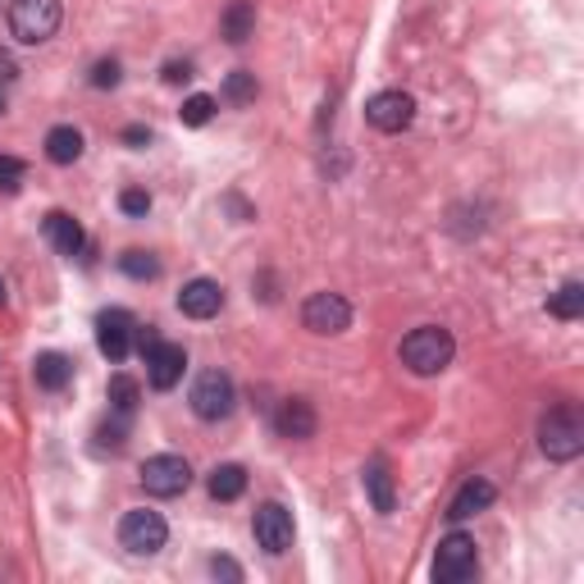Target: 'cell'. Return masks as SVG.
I'll return each mask as SVG.
<instances>
[{"mask_svg":"<svg viewBox=\"0 0 584 584\" xmlns=\"http://www.w3.org/2000/svg\"><path fill=\"white\" fill-rule=\"evenodd\" d=\"M453 356H457V343H453V333L448 329H438V324H421V329H411L406 339H402V366L411 375H443L453 366Z\"/></svg>","mask_w":584,"mask_h":584,"instance_id":"6da1fadb","label":"cell"},{"mask_svg":"<svg viewBox=\"0 0 584 584\" xmlns=\"http://www.w3.org/2000/svg\"><path fill=\"white\" fill-rule=\"evenodd\" d=\"M147 379H151V388H160V393H170V388L183 379V370H187V352L179 347V343H156L147 356Z\"/></svg>","mask_w":584,"mask_h":584,"instance_id":"7c38bea8","label":"cell"},{"mask_svg":"<svg viewBox=\"0 0 584 584\" xmlns=\"http://www.w3.org/2000/svg\"><path fill=\"white\" fill-rule=\"evenodd\" d=\"M238 402V388L225 370H202L197 383H192V411L202 415V421H225Z\"/></svg>","mask_w":584,"mask_h":584,"instance_id":"8992f818","label":"cell"},{"mask_svg":"<svg viewBox=\"0 0 584 584\" xmlns=\"http://www.w3.org/2000/svg\"><path fill=\"white\" fill-rule=\"evenodd\" d=\"M548 311L558 316V320H580L584 316V284H575V279L562 284L558 293L548 297Z\"/></svg>","mask_w":584,"mask_h":584,"instance_id":"7402d4cb","label":"cell"},{"mask_svg":"<svg viewBox=\"0 0 584 584\" xmlns=\"http://www.w3.org/2000/svg\"><path fill=\"white\" fill-rule=\"evenodd\" d=\"M179 311L192 316V320H215L225 311V288L215 279H192L183 293H179Z\"/></svg>","mask_w":584,"mask_h":584,"instance_id":"4fadbf2b","label":"cell"},{"mask_svg":"<svg viewBox=\"0 0 584 584\" xmlns=\"http://www.w3.org/2000/svg\"><path fill=\"white\" fill-rule=\"evenodd\" d=\"M119 543L133 552V558H156V552L170 543V520L151 507H137V512H124L119 520Z\"/></svg>","mask_w":584,"mask_h":584,"instance_id":"277c9868","label":"cell"},{"mask_svg":"<svg viewBox=\"0 0 584 584\" xmlns=\"http://www.w3.org/2000/svg\"><path fill=\"white\" fill-rule=\"evenodd\" d=\"M256 73H247V69H233L229 78H225V101L229 105H252L256 101Z\"/></svg>","mask_w":584,"mask_h":584,"instance_id":"4316f807","label":"cell"},{"mask_svg":"<svg viewBox=\"0 0 584 584\" xmlns=\"http://www.w3.org/2000/svg\"><path fill=\"white\" fill-rule=\"evenodd\" d=\"M206 489H210L215 503H238V497L247 493V470L233 466V461L215 466V470H210V480H206Z\"/></svg>","mask_w":584,"mask_h":584,"instance_id":"ffe728a7","label":"cell"},{"mask_svg":"<svg viewBox=\"0 0 584 584\" xmlns=\"http://www.w3.org/2000/svg\"><path fill=\"white\" fill-rule=\"evenodd\" d=\"M124 142L128 147H147L151 142V128H124Z\"/></svg>","mask_w":584,"mask_h":584,"instance_id":"d6a6232c","label":"cell"},{"mask_svg":"<svg viewBox=\"0 0 584 584\" xmlns=\"http://www.w3.org/2000/svg\"><path fill=\"white\" fill-rule=\"evenodd\" d=\"M219 33H225V42L242 46L256 33V0H233V5L225 10V19H219Z\"/></svg>","mask_w":584,"mask_h":584,"instance_id":"d6986e66","label":"cell"},{"mask_svg":"<svg viewBox=\"0 0 584 584\" xmlns=\"http://www.w3.org/2000/svg\"><path fill=\"white\" fill-rule=\"evenodd\" d=\"M210 575H225V580H242V566H238V562H229V558H215V562H210Z\"/></svg>","mask_w":584,"mask_h":584,"instance_id":"1f68e13d","label":"cell"},{"mask_svg":"<svg viewBox=\"0 0 584 584\" xmlns=\"http://www.w3.org/2000/svg\"><path fill=\"white\" fill-rule=\"evenodd\" d=\"M493 497H497V489H493L489 480H466V484L457 489V497L448 503V520H453V525L470 520L476 512H484V507L493 503Z\"/></svg>","mask_w":584,"mask_h":584,"instance_id":"2e32d148","label":"cell"},{"mask_svg":"<svg viewBox=\"0 0 584 584\" xmlns=\"http://www.w3.org/2000/svg\"><path fill=\"white\" fill-rule=\"evenodd\" d=\"M215 110H219V101H215V96H206V92H197V96H187V101H183L179 119H183L187 128H206V124L215 119Z\"/></svg>","mask_w":584,"mask_h":584,"instance_id":"484cf974","label":"cell"},{"mask_svg":"<svg viewBox=\"0 0 584 584\" xmlns=\"http://www.w3.org/2000/svg\"><path fill=\"white\" fill-rule=\"evenodd\" d=\"M0 115H5V96H0Z\"/></svg>","mask_w":584,"mask_h":584,"instance_id":"d590c367","label":"cell"},{"mask_svg":"<svg viewBox=\"0 0 584 584\" xmlns=\"http://www.w3.org/2000/svg\"><path fill=\"white\" fill-rule=\"evenodd\" d=\"M187 78H192L187 60H170V65H164V82H174V88H179V82H187Z\"/></svg>","mask_w":584,"mask_h":584,"instance_id":"4dcf8cb0","label":"cell"},{"mask_svg":"<svg viewBox=\"0 0 584 584\" xmlns=\"http://www.w3.org/2000/svg\"><path fill=\"white\" fill-rule=\"evenodd\" d=\"M252 535L256 543L270 552V558H284V552L293 548V512L284 503H261L256 516H252Z\"/></svg>","mask_w":584,"mask_h":584,"instance_id":"9c48e42d","label":"cell"},{"mask_svg":"<svg viewBox=\"0 0 584 584\" xmlns=\"http://www.w3.org/2000/svg\"><path fill=\"white\" fill-rule=\"evenodd\" d=\"M42 233H46V242H50L60 256H78L82 247H88V233H82V225H78L69 210H50V215L42 219Z\"/></svg>","mask_w":584,"mask_h":584,"instance_id":"5bb4252c","label":"cell"},{"mask_svg":"<svg viewBox=\"0 0 584 584\" xmlns=\"http://www.w3.org/2000/svg\"><path fill=\"white\" fill-rule=\"evenodd\" d=\"M119 78H124V73H119V60H96L92 88H101V92H105V88H119Z\"/></svg>","mask_w":584,"mask_h":584,"instance_id":"f546056e","label":"cell"},{"mask_svg":"<svg viewBox=\"0 0 584 584\" xmlns=\"http://www.w3.org/2000/svg\"><path fill=\"white\" fill-rule=\"evenodd\" d=\"M480 571V548L470 535L453 530L448 539H438V552H434V580L443 584H466V580H476Z\"/></svg>","mask_w":584,"mask_h":584,"instance_id":"5b68a950","label":"cell"},{"mask_svg":"<svg viewBox=\"0 0 584 584\" xmlns=\"http://www.w3.org/2000/svg\"><path fill=\"white\" fill-rule=\"evenodd\" d=\"M65 23V10L60 0H14L10 5V33L23 42V46H42L60 33Z\"/></svg>","mask_w":584,"mask_h":584,"instance_id":"3957f363","label":"cell"},{"mask_svg":"<svg viewBox=\"0 0 584 584\" xmlns=\"http://www.w3.org/2000/svg\"><path fill=\"white\" fill-rule=\"evenodd\" d=\"M187 484H192L187 457H179V453L147 457V466H142V489L151 497H179V493H187Z\"/></svg>","mask_w":584,"mask_h":584,"instance_id":"ba28073f","label":"cell"},{"mask_svg":"<svg viewBox=\"0 0 584 584\" xmlns=\"http://www.w3.org/2000/svg\"><path fill=\"white\" fill-rule=\"evenodd\" d=\"M539 448L543 457L552 461H575L584 453V421H580V411L575 406H552L543 421H539Z\"/></svg>","mask_w":584,"mask_h":584,"instance_id":"7a4b0ae2","label":"cell"},{"mask_svg":"<svg viewBox=\"0 0 584 584\" xmlns=\"http://www.w3.org/2000/svg\"><path fill=\"white\" fill-rule=\"evenodd\" d=\"M366 119L379 133H406L411 119H415V96H406V92H375L366 101Z\"/></svg>","mask_w":584,"mask_h":584,"instance_id":"30bf717a","label":"cell"},{"mask_svg":"<svg viewBox=\"0 0 584 584\" xmlns=\"http://www.w3.org/2000/svg\"><path fill=\"white\" fill-rule=\"evenodd\" d=\"M119 210H124V215H147V210H151V192L124 187V192H119Z\"/></svg>","mask_w":584,"mask_h":584,"instance_id":"f1b7e54d","label":"cell"},{"mask_svg":"<svg viewBox=\"0 0 584 584\" xmlns=\"http://www.w3.org/2000/svg\"><path fill=\"white\" fill-rule=\"evenodd\" d=\"M137 402H142V383H137L133 375H115V379H110V406H115L119 415H133Z\"/></svg>","mask_w":584,"mask_h":584,"instance_id":"cb8c5ba5","label":"cell"},{"mask_svg":"<svg viewBox=\"0 0 584 584\" xmlns=\"http://www.w3.org/2000/svg\"><path fill=\"white\" fill-rule=\"evenodd\" d=\"M366 493H370V507L379 512V516H388L398 507V489H393V476H388V461L383 457H370L366 461Z\"/></svg>","mask_w":584,"mask_h":584,"instance_id":"e0dca14e","label":"cell"},{"mask_svg":"<svg viewBox=\"0 0 584 584\" xmlns=\"http://www.w3.org/2000/svg\"><path fill=\"white\" fill-rule=\"evenodd\" d=\"M301 324L311 333H320V339H333V333L352 329V306L339 293H311L306 306H301Z\"/></svg>","mask_w":584,"mask_h":584,"instance_id":"52a82bcc","label":"cell"},{"mask_svg":"<svg viewBox=\"0 0 584 584\" xmlns=\"http://www.w3.org/2000/svg\"><path fill=\"white\" fill-rule=\"evenodd\" d=\"M133 333H137V320L124 311V306H110V311L96 316V347H101L110 360H124V356H128Z\"/></svg>","mask_w":584,"mask_h":584,"instance_id":"8fae6325","label":"cell"},{"mask_svg":"<svg viewBox=\"0 0 584 584\" xmlns=\"http://www.w3.org/2000/svg\"><path fill=\"white\" fill-rule=\"evenodd\" d=\"M23 174H27V164H23V160H14V156H0V192H5V197H14V192H19Z\"/></svg>","mask_w":584,"mask_h":584,"instance_id":"83f0119b","label":"cell"},{"mask_svg":"<svg viewBox=\"0 0 584 584\" xmlns=\"http://www.w3.org/2000/svg\"><path fill=\"white\" fill-rule=\"evenodd\" d=\"M33 379H37V388H46V393H60V388L73 383V360L65 352H42L33 360Z\"/></svg>","mask_w":584,"mask_h":584,"instance_id":"ac0fdd59","label":"cell"},{"mask_svg":"<svg viewBox=\"0 0 584 584\" xmlns=\"http://www.w3.org/2000/svg\"><path fill=\"white\" fill-rule=\"evenodd\" d=\"M0 306H5V279H0Z\"/></svg>","mask_w":584,"mask_h":584,"instance_id":"e575fe53","label":"cell"},{"mask_svg":"<svg viewBox=\"0 0 584 584\" xmlns=\"http://www.w3.org/2000/svg\"><path fill=\"white\" fill-rule=\"evenodd\" d=\"M124 443H128V415L115 411V421L96 425V443H92V448L96 453H124Z\"/></svg>","mask_w":584,"mask_h":584,"instance_id":"d4e9b609","label":"cell"},{"mask_svg":"<svg viewBox=\"0 0 584 584\" xmlns=\"http://www.w3.org/2000/svg\"><path fill=\"white\" fill-rule=\"evenodd\" d=\"M82 156V133L73 124H55L46 133V160L50 164H73Z\"/></svg>","mask_w":584,"mask_h":584,"instance_id":"44dd1931","label":"cell"},{"mask_svg":"<svg viewBox=\"0 0 584 584\" xmlns=\"http://www.w3.org/2000/svg\"><path fill=\"white\" fill-rule=\"evenodd\" d=\"M119 270L128 274V279H137V284L160 279V261H156L151 252H142V247H133V252H124V256H119Z\"/></svg>","mask_w":584,"mask_h":584,"instance_id":"603a6c76","label":"cell"},{"mask_svg":"<svg viewBox=\"0 0 584 584\" xmlns=\"http://www.w3.org/2000/svg\"><path fill=\"white\" fill-rule=\"evenodd\" d=\"M274 425H279V434L284 438H293V443H306V438H316V406L306 402V398H288L284 406H279V415H274Z\"/></svg>","mask_w":584,"mask_h":584,"instance_id":"9a60e30c","label":"cell"},{"mask_svg":"<svg viewBox=\"0 0 584 584\" xmlns=\"http://www.w3.org/2000/svg\"><path fill=\"white\" fill-rule=\"evenodd\" d=\"M0 78H19V73H14V60H10V50H0Z\"/></svg>","mask_w":584,"mask_h":584,"instance_id":"836d02e7","label":"cell"}]
</instances>
